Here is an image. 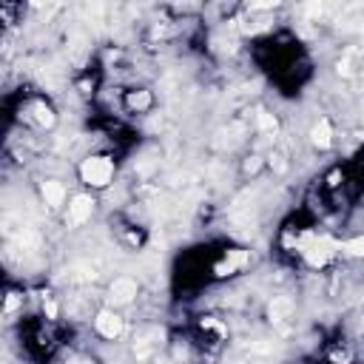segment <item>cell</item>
<instances>
[{
	"label": "cell",
	"mask_w": 364,
	"mask_h": 364,
	"mask_svg": "<svg viewBox=\"0 0 364 364\" xmlns=\"http://www.w3.org/2000/svg\"><path fill=\"white\" fill-rule=\"evenodd\" d=\"M140 293V284L137 279H131V276H117L111 284H108V308H125V304H131L134 299H137Z\"/></svg>",
	"instance_id": "3"
},
{
	"label": "cell",
	"mask_w": 364,
	"mask_h": 364,
	"mask_svg": "<svg viewBox=\"0 0 364 364\" xmlns=\"http://www.w3.org/2000/svg\"><path fill=\"white\" fill-rule=\"evenodd\" d=\"M29 117H32V123H34L37 128H43V131L54 128V123H57V114H54V108H51L46 100H32Z\"/></svg>",
	"instance_id": "9"
},
{
	"label": "cell",
	"mask_w": 364,
	"mask_h": 364,
	"mask_svg": "<svg viewBox=\"0 0 364 364\" xmlns=\"http://www.w3.org/2000/svg\"><path fill=\"white\" fill-rule=\"evenodd\" d=\"M251 262V254L247 251H228L225 256H222V262H217V267H214V274L219 276V279H225V276H234L236 271H242V267Z\"/></svg>",
	"instance_id": "6"
},
{
	"label": "cell",
	"mask_w": 364,
	"mask_h": 364,
	"mask_svg": "<svg viewBox=\"0 0 364 364\" xmlns=\"http://www.w3.org/2000/svg\"><path fill=\"white\" fill-rule=\"evenodd\" d=\"M262 168H265V160H262L259 154H247V157L242 160V174H245V177H256Z\"/></svg>",
	"instance_id": "13"
},
{
	"label": "cell",
	"mask_w": 364,
	"mask_h": 364,
	"mask_svg": "<svg viewBox=\"0 0 364 364\" xmlns=\"http://www.w3.org/2000/svg\"><path fill=\"white\" fill-rule=\"evenodd\" d=\"M77 88H80V94H94V80H91V77H86V80H80V83H77Z\"/></svg>",
	"instance_id": "19"
},
{
	"label": "cell",
	"mask_w": 364,
	"mask_h": 364,
	"mask_svg": "<svg viewBox=\"0 0 364 364\" xmlns=\"http://www.w3.org/2000/svg\"><path fill=\"white\" fill-rule=\"evenodd\" d=\"M291 311H293L291 299H287V296H274L271 308H267V316H271V321H282V319L291 316Z\"/></svg>",
	"instance_id": "11"
},
{
	"label": "cell",
	"mask_w": 364,
	"mask_h": 364,
	"mask_svg": "<svg viewBox=\"0 0 364 364\" xmlns=\"http://www.w3.org/2000/svg\"><path fill=\"white\" fill-rule=\"evenodd\" d=\"M94 205H97V202H94L91 194H74L69 199V208H66V225L69 228L86 225L91 219V214H94Z\"/></svg>",
	"instance_id": "5"
},
{
	"label": "cell",
	"mask_w": 364,
	"mask_h": 364,
	"mask_svg": "<svg viewBox=\"0 0 364 364\" xmlns=\"http://www.w3.org/2000/svg\"><path fill=\"white\" fill-rule=\"evenodd\" d=\"M43 311H46L49 319H57V302H54V299H46V302H43Z\"/></svg>",
	"instance_id": "18"
},
{
	"label": "cell",
	"mask_w": 364,
	"mask_h": 364,
	"mask_svg": "<svg viewBox=\"0 0 364 364\" xmlns=\"http://www.w3.org/2000/svg\"><path fill=\"white\" fill-rule=\"evenodd\" d=\"M311 145L316 151H328L333 145V125H330L328 117H319L313 123V128H311Z\"/></svg>",
	"instance_id": "10"
},
{
	"label": "cell",
	"mask_w": 364,
	"mask_h": 364,
	"mask_svg": "<svg viewBox=\"0 0 364 364\" xmlns=\"http://www.w3.org/2000/svg\"><path fill=\"white\" fill-rule=\"evenodd\" d=\"M21 302H23V296H21V293L9 291V293H6V316H9V313H14V308H17Z\"/></svg>",
	"instance_id": "16"
},
{
	"label": "cell",
	"mask_w": 364,
	"mask_h": 364,
	"mask_svg": "<svg viewBox=\"0 0 364 364\" xmlns=\"http://www.w3.org/2000/svg\"><path fill=\"white\" fill-rule=\"evenodd\" d=\"M40 197H43V202H46L51 210H60V208L66 205L69 191H66V185H63L60 180H43V182H40Z\"/></svg>",
	"instance_id": "7"
},
{
	"label": "cell",
	"mask_w": 364,
	"mask_h": 364,
	"mask_svg": "<svg viewBox=\"0 0 364 364\" xmlns=\"http://www.w3.org/2000/svg\"><path fill=\"white\" fill-rule=\"evenodd\" d=\"M267 165H271L274 171H279V174L287 168V162H284V157H282V154H271V157H267Z\"/></svg>",
	"instance_id": "17"
},
{
	"label": "cell",
	"mask_w": 364,
	"mask_h": 364,
	"mask_svg": "<svg viewBox=\"0 0 364 364\" xmlns=\"http://www.w3.org/2000/svg\"><path fill=\"white\" fill-rule=\"evenodd\" d=\"M328 359H330V364H350L353 361V353L344 350V348H333Z\"/></svg>",
	"instance_id": "15"
},
{
	"label": "cell",
	"mask_w": 364,
	"mask_h": 364,
	"mask_svg": "<svg viewBox=\"0 0 364 364\" xmlns=\"http://www.w3.org/2000/svg\"><path fill=\"white\" fill-rule=\"evenodd\" d=\"M94 330H97V336L114 341L125 333V319L114 308H103V311H97V316H94Z\"/></svg>",
	"instance_id": "4"
},
{
	"label": "cell",
	"mask_w": 364,
	"mask_h": 364,
	"mask_svg": "<svg viewBox=\"0 0 364 364\" xmlns=\"http://www.w3.org/2000/svg\"><path fill=\"white\" fill-rule=\"evenodd\" d=\"M296 251L302 254V259L308 262L313 271H321L324 265H328L336 251H341V245L330 236H319V234H308V236H302L296 239Z\"/></svg>",
	"instance_id": "2"
},
{
	"label": "cell",
	"mask_w": 364,
	"mask_h": 364,
	"mask_svg": "<svg viewBox=\"0 0 364 364\" xmlns=\"http://www.w3.org/2000/svg\"><path fill=\"white\" fill-rule=\"evenodd\" d=\"M77 174H80V182L91 191H103L114 182V174H117V165H114V160L108 154H88L80 168H77Z\"/></svg>",
	"instance_id": "1"
},
{
	"label": "cell",
	"mask_w": 364,
	"mask_h": 364,
	"mask_svg": "<svg viewBox=\"0 0 364 364\" xmlns=\"http://www.w3.org/2000/svg\"><path fill=\"white\" fill-rule=\"evenodd\" d=\"M69 364H86L83 359H69Z\"/></svg>",
	"instance_id": "20"
},
{
	"label": "cell",
	"mask_w": 364,
	"mask_h": 364,
	"mask_svg": "<svg viewBox=\"0 0 364 364\" xmlns=\"http://www.w3.org/2000/svg\"><path fill=\"white\" fill-rule=\"evenodd\" d=\"M341 251H344V254H350V256H364V236L348 239V242L341 245Z\"/></svg>",
	"instance_id": "14"
},
{
	"label": "cell",
	"mask_w": 364,
	"mask_h": 364,
	"mask_svg": "<svg viewBox=\"0 0 364 364\" xmlns=\"http://www.w3.org/2000/svg\"><path fill=\"white\" fill-rule=\"evenodd\" d=\"M123 103L131 114H148L151 108H154V94H151L148 88H131V91H125Z\"/></svg>",
	"instance_id": "8"
},
{
	"label": "cell",
	"mask_w": 364,
	"mask_h": 364,
	"mask_svg": "<svg viewBox=\"0 0 364 364\" xmlns=\"http://www.w3.org/2000/svg\"><path fill=\"white\" fill-rule=\"evenodd\" d=\"M256 128H259L262 134H276V131H279V120L274 117L271 111L259 108V114H256Z\"/></svg>",
	"instance_id": "12"
}]
</instances>
